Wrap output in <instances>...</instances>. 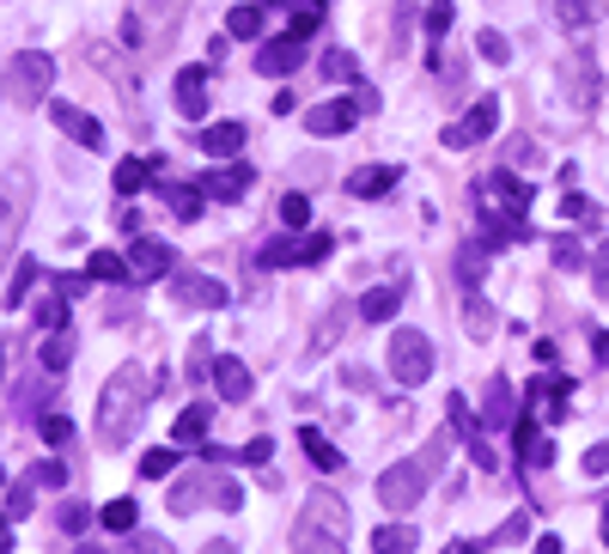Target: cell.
Masks as SVG:
<instances>
[{
  "mask_svg": "<svg viewBox=\"0 0 609 554\" xmlns=\"http://www.w3.org/2000/svg\"><path fill=\"white\" fill-rule=\"evenodd\" d=\"M153 384H165V378H153L146 366L110 372V384L98 390V439H104V445H129L134 439V426L146 421V396H153Z\"/></svg>",
  "mask_w": 609,
  "mask_h": 554,
  "instance_id": "cell-1",
  "label": "cell"
},
{
  "mask_svg": "<svg viewBox=\"0 0 609 554\" xmlns=\"http://www.w3.org/2000/svg\"><path fill=\"white\" fill-rule=\"evenodd\" d=\"M292 542H299V549H342L347 542V500L342 494H330V488L304 494V512H299V524H292Z\"/></svg>",
  "mask_w": 609,
  "mask_h": 554,
  "instance_id": "cell-2",
  "label": "cell"
},
{
  "mask_svg": "<svg viewBox=\"0 0 609 554\" xmlns=\"http://www.w3.org/2000/svg\"><path fill=\"white\" fill-rule=\"evenodd\" d=\"M49 86H55V62L43 49H19L13 67H7V92L13 104H49Z\"/></svg>",
  "mask_w": 609,
  "mask_h": 554,
  "instance_id": "cell-3",
  "label": "cell"
},
{
  "mask_svg": "<svg viewBox=\"0 0 609 554\" xmlns=\"http://www.w3.org/2000/svg\"><path fill=\"white\" fill-rule=\"evenodd\" d=\"M390 378L402 384V390H414V384H427L433 378V342H427L421 330H397L390 335Z\"/></svg>",
  "mask_w": 609,
  "mask_h": 554,
  "instance_id": "cell-4",
  "label": "cell"
},
{
  "mask_svg": "<svg viewBox=\"0 0 609 554\" xmlns=\"http://www.w3.org/2000/svg\"><path fill=\"white\" fill-rule=\"evenodd\" d=\"M555 86L573 110H597V98H604V74H597V62L585 49H573L567 62L555 67Z\"/></svg>",
  "mask_w": 609,
  "mask_h": 554,
  "instance_id": "cell-5",
  "label": "cell"
},
{
  "mask_svg": "<svg viewBox=\"0 0 609 554\" xmlns=\"http://www.w3.org/2000/svg\"><path fill=\"white\" fill-rule=\"evenodd\" d=\"M494 129H500V98H476V104H469L457 122H445V134H439V141H445L451 153H464V146H481Z\"/></svg>",
  "mask_w": 609,
  "mask_h": 554,
  "instance_id": "cell-6",
  "label": "cell"
},
{
  "mask_svg": "<svg viewBox=\"0 0 609 554\" xmlns=\"http://www.w3.org/2000/svg\"><path fill=\"white\" fill-rule=\"evenodd\" d=\"M427 481H433V469H427L421 457L397 463V469L378 475V506H390V512H402V506H414L427 494Z\"/></svg>",
  "mask_w": 609,
  "mask_h": 554,
  "instance_id": "cell-7",
  "label": "cell"
},
{
  "mask_svg": "<svg viewBox=\"0 0 609 554\" xmlns=\"http://www.w3.org/2000/svg\"><path fill=\"white\" fill-rule=\"evenodd\" d=\"M524 402H530V409H536V414H549V421H567V402H573V378H561V372L555 366H549V372H536V378H530V390H524Z\"/></svg>",
  "mask_w": 609,
  "mask_h": 554,
  "instance_id": "cell-8",
  "label": "cell"
},
{
  "mask_svg": "<svg viewBox=\"0 0 609 554\" xmlns=\"http://www.w3.org/2000/svg\"><path fill=\"white\" fill-rule=\"evenodd\" d=\"M171 299L189 304V311H220L225 287L213 275H196V268H171Z\"/></svg>",
  "mask_w": 609,
  "mask_h": 554,
  "instance_id": "cell-9",
  "label": "cell"
},
{
  "mask_svg": "<svg viewBox=\"0 0 609 554\" xmlns=\"http://www.w3.org/2000/svg\"><path fill=\"white\" fill-rule=\"evenodd\" d=\"M177 268V251L165 237H134L129 244V280H165Z\"/></svg>",
  "mask_w": 609,
  "mask_h": 554,
  "instance_id": "cell-10",
  "label": "cell"
},
{
  "mask_svg": "<svg viewBox=\"0 0 609 554\" xmlns=\"http://www.w3.org/2000/svg\"><path fill=\"white\" fill-rule=\"evenodd\" d=\"M49 122L67 134V141H80L86 153H98V146H104V122H98V117H86L80 104H62V98H49Z\"/></svg>",
  "mask_w": 609,
  "mask_h": 554,
  "instance_id": "cell-11",
  "label": "cell"
},
{
  "mask_svg": "<svg viewBox=\"0 0 609 554\" xmlns=\"http://www.w3.org/2000/svg\"><path fill=\"white\" fill-rule=\"evenodd\" d=\"M292 67H304V37L299 31H287V37H275V43H256V74L287 79Z\"/></svg>",
  "mask_w": 609,
  "mask_h": 554,
  "instance_id": "cell-12",
  "label": "cell"
},
{
  "mask_svg": "<svg viewBox=\"0 0 609 554\" xmlns=\"http://www.w3.org/2000/svg\"><path fill=\"white\" fill-rule=\"evenodd\" d=\"M512 451L524 457V469H549L555 463V439H543L536 433V409H518V421H512Z\"/></svg>",
  "mask_w": 609,
  "mask_h": 554,
  "instance_id": "cell-13",
  "label": "cell"
},
{
  "mask_svg": "<svg viewBox=\"0 0 609 554\" xmlns=\"http://www.w3.org/2000/svg\"><path fill=\"white\" fill-rule=\"evenodd\" d=\"M359 122V104L354 98H330V104H311L304 110V129L318 134V141H335V134H347Z\"/></svg>",
  "mask_w": 609,
  "mask_h": 554,
  "instance_id": "cell-14",
  "label": "cell"
},
{
  "mask_svg": "<svg viewBox=\"0 0 609 554\" xmlns=\"http://www.w3.org/2000/svg\"><path fill=\"white\" fill-rule=\"evenodd\" d=\"M25 201H31V177L13 171V184H7V201H0V256L13 251L19 225H25Z\"/></svg>",
  "mask_w": 609,
  "mask_h": 554,
  "instance_id": "cell-15",
  "label": "cell"
},
{
  "mask_svg": "<svg viewBox=\"0 0 609 554\" xmlns=\"http://www.w3.org/2000/svg\"><path fill=\"white\" fill-rule=\"evenodd\" d=\"M518 421V390L506 378H488V396H481V426L488 433H500V426Z\"/></svg>",
  "mask_w": 609,
  "mask_h": 554,
  "instance_id": "cell-16",
  "label": "cell"
},
{
  "mask_svg": "<svg viewBox=\"0 0 609 554\" xmlns=\"http://www.w3.org/2000/svg\"><path fill=\"white\" fill-rule=\"evenodd\" d=\"M481 196H488V201H500L506 213H530V201H536V189H530L524 177H512V171H494L488 184H481Z\"/></svg>",
  "mask_w": 609,
  "mask_h": 554,
  "instance_id": "cell-17",
  "label": "cell"
},
{
  "mask_svg": "<svg viewBox=\"0 0 609 554\" xmlns=\"http://www.w3.org/2000/svg\"><path fill=\"white\" fill-rule=\"evenodd\" d=\"M251 184H256V171H251V165H220V171H208V177H201V196H208V201H239Z\"/></svg>",
  "mask_w": 609,
  "mask_h": 554,
  "instance_id": "cell-18",
  "label": "cell"
},
{
  "mask_svg": "<svg viewBox=\"0 0 609 554\" xmlns=\"http://www.w3.org/2000/svg\"><path fill=\"white\" fill-rule=\"evenodd\" d=\"M201 153L208 158H239L244 153V122H208V129H201Z\"/></svg>",
  "mask_w": 609,
  "mask_h": 554,
  "instance_id": "cell-19",
  "label": "cell"
},
{
  "mask_svg": "<svg viewBox=\"0 0 609 554\" xmlns=\"http://www.w3.org/2000/svg\"><path fill=\"white\" fill-rule=\"evenodd\" d=\"M177 110L184 117H208V67H184L177 74Z\"/></svg>",
  "mask_w": 609,
  "mask_h": 554,
  "instance_id": "cell-20",
  "label": "cell"
},
{
  "mask_svg": "<svg viewBox=\"0 0 609 554\" xmlns=\"http://www.w3.org/2000/svg\"><path fill=\"white\" fill-rule=\"evenodd\" d=\"M604 13H609V0H555L561 31H573V37H579V31H591Z\"/></svg>",
  "mask_w": 609,
  "mask_h": 554,
  "instance_id": "cell-21",
  "label": "cell"
},
{
  "mask_svg": "<svg viewBox=\"0 0 609 554\" xmlns=\"http://www.w3.org/2000/svg\"><path fill=\"white\" fill-rule=\"evenodd\" d=\"M213 390H220L225 402H244V396H251V366H244V359H213Z\"/></svg>",
  "mask_w": 609,
  "mask_h": 554,
  "instance_id": "cell-22",
  "label": "cell"
},
{
  "mask_svg": "<svg viewBox=\"0 0 609 554\" xmlns=\"http://www.w3.org/2000/svg\"><path fill=\"white\" fill-rule=\"evenodd\" d=\"M397 177H402V165H372V171H354V177H347V196L372 201V196H385V189H397Z\"/></svg>",
  "mask_w": 609,
  "mask_h": 554,
  "instance_id": "cell-23",
  "label": "cell"
},
{
  "mask_svg": "<svg viewBox=\"0 0 609 554\" xmlns=\"http://www.w3.org/2000/svg\"><path fill=\"white\" fill-rule=\"evenodd\" d=\"M366 323H390V317L402 311V287H372V292H359V304H354Z\"/></svg>",
  "mask_w": 609,
  "mask_h": 554,
  "instance_id": "cell-24",
  "label": "cell"
},
{
  "mask_svg": "<svg viewBox=\"0 0 609 554\" xmlns=\"http://www.w3.org/2000/svg\"><path fill=\"white\" fill-rule=\"evenodd\" d=\"M165 208L177 213V220H201V208H208V196H201V184H159Z\"/></svg>",
  "mask_w": 609,
  "mask_h": 554,
  "instance_id": "cell-25",
  "label": "cell"
},
{
  "mask_svg": "<svg viewBox=\"0 0 609 554\" xmlns=\"http://www.w3.org/2000/svg\"><path fill=\"white\" fill-rule=\"evenodd\" d=\"M451 19H457L451 0H433V7H427V37H433V67H439V74H445V31H451Z\"/></svg>",
  "mask_w": 609,
  "mask_h": 554,
  "instance_id": "cell-26",
  "label": "cell"
},
{
  "mask_svg": "<svg viewBox=\"0 0 609 554\" xmlns=\"http://www.w3.org/2000/svg\"><path fill=\"white\" fill-rule=\"evenodd\" d=\"M299 445H304V457L318 463V469H323V475H335V469H342V451H335V445H330V439H323V433H318V426H299Z\"/></svg>",
  "mask_w": 609,
  "mask_h": 554,
  "instance_id": "cell-27",
  "label": "cell"
},
{
  "mask_svg": "<svg viewBox=\"0 0 609 554\" xmlns=\"http://www.w3.org/2000/svg\"><path fill=\"white\" fill-rule=\"evenodd\" d=\"M225 37H239V43L263 37V0H251V7H232V13H225Z\"/></svg>",
  "mask_w": 609,
  "mask_h": 554,
  "instance_id": "cell-28",
  "label": "cell"
},
{
  "mask_svg": "<svg viewBox=\"0 0 609 554\" xmlns=\"http://www.w3.org/2000/svg\"><path fill=\"white\" fill-rule=\"evenodd\" d=\"M208 421H213V409H208V402H196V409L177 414L171 439H177V445H201V439H208Z\"/></svg>",
  "mask_w": 609,
  "mask_h": 554,
  "instance_id": "cell-29",
  "label": "cell"
},
{
  "mask_svg": "<svg viewBox=\"0 0 609 554\" xmlns=\"http://www.w3.org/2000/svg\"><path fill=\"white\" fill-rule=\"evenodd\" d=\"M299 251H304V237H268L263 251H256V263L263 268H299Z\"/></svg>",
  "mask_w": 609,
  "mask_h": 554,
  "instance_id": "cell-30",
  "label": "cell"
},
{
  "mask_svg": "<svg viewBox=\"0 0 609 554\" xmlns=\"http://www.w3.org/2000/svg\"><path fill=\"white\" fill-rule=\"evenodd\" d=\"M208 494H213V475H184V481L171 488V512H196Z\"/></svg>",
  "mask_w": 609,
  "mask_h": 554,
  "instance_id": "cell-31",
  "label": "cell"
},
{
  "mask_svg": "<svg viewBox=\"0 0 609 554\" xmlns=\"http://www.w3.org/2000/svg\"><path fill=\"white\" fill-rule=\"evenodd\" d=\"M43 372H67V366H74V335H67V330H49V335H43Z\"/></svg>",
  "mask_w": 609,
  "mask_h": 554,
  "instance_id": "cell-32",
  "label": "cell"
},
{
  "mask_svg": "<svg viewBox=\"0 0 609 554\" xmlns=\"http://www.w3.org/2000/svg\"><path fill=\"white\" fill-rule=\"evenodd\" d=\"M153 184V158H122L117 165V196H141Z\"/></svg>",
  "mask_w": 609,
  "mask_h": 554,
  "instance_id": "cell-33",
  "label": "cell"
},
{
  "mask_svg": "<svg viewBox=\"0 0 609 554\" xmlns=\"http://www.w3.org/2000/svg\"><path fill=\"white\" fill-rule=\"evenodd\" d=\"M481 275H488V244L469 237L464 251H457V280H464V287H481Z\"/></svg>",
  "mask_w": 609,
  "mask_h": 554,
  "instance_id": "cell-34",
  "label": "cell"
},
{
  "mask_svg": "<svg viewBox=\"0 0 609 554\" xmlns=\"http://www.w3.org/2000/svg\"><path fill=\"white\" fill-rule=\"evenodd\" d=\"M86 275H92V280H129V256L92 251V256H86Z\"/></svg>",
  "mask_w": 609,
  "mask_h": 554,
  "instance_id": "cell-35",
  "label": "cell"
},
{
  "mask_svg": "<svg viewBox=\"0 0 609 554\" xmlns=\"http://www.w3.org/2000/svg\"><path fill=\"white\" fill-rule=\"evenodd\" d=\"M414 542H421V536H414V524H385L378 536H372V549H378V554H409Z\"/></svg>",
  "mask_w": 609,
  "mask_h": 554,
  "instance_id": "cell-36",
  "label": "cell"
},
{
  "mask_svg": "<svg viewBox=\"0 0 609 554\" xmlns=\"http://www.w3.org/2000/svg\"><path fill=\"white\" fill-rule=\"evenodd\" d=\"M481 232H488V244H518V237H524V220H518V213H481Z\"/></svg>",
  "mask_w": 609,
  "mask_h": 554,
  "instance_id": "cell-37",
  "label": "cell"
},
{
  "mask_svg": "<svg viewBox=\"0 0 609 554\" xmlns=\"http://www.w3.org/2000/svg\"><path fill=\"white\" fill-rule=\"evenodd\" d=\"M37 323H43V330H67V292L62 287L37 299Z\"/></svg>",
  "mask_w": 609,
  "mask_h": 554,
  "instance_id": "cell-38",
  "label": "cell"
},
{
  "mask_svg": "<svg viewBox=\"0 0 609 554\" xmlns=\"http://www.w3.org/2000/svg\"><path fill=\"white\" fill-rule=\"evenodd\" d=\"M134 518H141V512H134V500H110L104 512H98V524H104V530H117V536H129V530H134Z\"/></svg>",
  "mask_w": 609,
  "mask_h": 554,
  "instance_id": "cell-39",
  "label": "cell"
},
{
  "mask_svg": "<svg viewBox=\"0 0 609 554\" xmlns=\"http://www.w3.org/2000/svg\"><path fill=\"white\" fill-rule=\"evenodd\" d=\"M464 445H469V457H476V469H500V445L488 439V426H476Z\"/></svg>",
  "mask_w": 609,
  "mask_h": 554,
  "instance_id": "cell-40",
  "label": "cell"
},
{
  "mask_svg": "<svg viewBox=\"0 0 609 554\" xmlns=\"http://www.w3.org/2000/svg\"><path fill=\"white\" fill-rule=\"evenodd\" d=\"M31 287H37V263H19V268H13V280H7V311H19Z\"/></svg>",
  "mask_w": 609,
  "mask_h": 554,
  "instance_id": "cell-41",
  "label": "cell"
},
{
  "mask_svg": "<svg viewBox=\"0 0 609 554\" xmlns=\"http://www.w3.org/2000/svg\"><path fill=\"white\" fill-rule=\"evenodd\" d=\"M464 323H469V335H476V342H488V335H494V317H488V304H481V292L476 287H469V304H464Z\"/></svg>",
  "mask_w": 609,
  "mask_h": 554,
  "instance_id": "cell-42",
  "label": "cell"
},
{
  "mask_svg": "<svg viewBox=\"0 0 609 554\" xmlns=\"http://www.w3.org/2000/svg\"><path fill=\"white\" fill-rule=\"evenodd\" d=\"M342 304H330V317L318 323V335H311V354H323V347H335V335H342Z\"/></svg>",
  "mask_w": 609,
  "mask_h": 554,
  "instance_id": "cell-43",
  "label": "cell"
},
{
  "mask_svg": "<svg viewBox=\"0 0 609 554\" xmlns=\"http://www.w3.org/2000/svg\"><path fill=\"white\" fill-rule=\"evenodd\" d=\"M177 469V451L171 445H159V451H146V457H141V475H146V481H159V475H171Z\"/></svg>",
  "mask_w": 609,
  "mask_h": 554,
  "instance_id": "cell-44",
  "label": "cell"
},
{
  "mask_svg": "<svg viewBox=\"0 0 609 554\" xmlns=\"http://www.w3.org/2000/svg\"><path fill=\"white\" fill-rule=\"evenodd\" d=\"M549 256H555V268H585V251H579V237H555V244H549Z\"/></svg>",
  "mask_w": 609,
  "mask_h": 554,
  "instance_id": "cell-45",
  "label": "cell"
},
{
  "mask_svg": "<svg viewBox=\"0 0 609 554\" xmlns=\"http://www.w3.org/2000/svg\"><path fill=\"white\" fill-rule=\"evenodd\" d=\"M31 494H37V475H31V481H13V488H7V518H31Z\"/></svg>",
  "mask_w": 609,
  "mask_h": 554,
  "instance_id": "cell-46",
  "label": "cell"
},
{
  "mask_svg": "<svg viewBox=\"0 0 609 554\" xmlns=\"http://www.w3.org/2000/svg\"><path fill=\"white\" fill-rule=\"evenodd\" d=\"M323 79H359L354 55H347V49H323Z\"/></svg>",
  "mask_w": 609,
  "mask_h": 554,
  "instance_id": "cell-47",
  "label": "cell"
},
{
  "mask_svg": "<svg viewBox=\"0 0 609 554\" xmlns=\"http://www.w3.org/2000/svg\"><path fill=\"white\" fill-rule=\"evenodd\" d=\"M268 457H275V439H263V433H256L244 451H232V463H251V469H263Z\"/></svg>",
  "mask_w": 609,
  "mask_h": 554,
  "instance_id": "cell-48",
  "label": "cell"
},
{
  "mask_svg": "<svg viewBox=\"0 0 609 554\" xmlns=\"http://www.w3.org/2000/svg\"><path fill=\"white\" fill-rule=\"evenodd\" d=\"M476 49H481V55H488V62H500V67H506V62H512V43H506V37H500V31H481V37H476Z\"/></svg>",
  "mask_w": 609,
  "mask_h": 554,
  "instance_id": "cell-49",
  "label": "cell"
},
{
  "mask_svg": "<svg viewBox=\"0 0 609 554\" xmlns=\"http://www.w3.org/2000/svg\"><path fill=\"white\" fill-rule=\"evenodd\" d=\"M280 220H287L292 232H304V225H311V201H304V196H287V201H280Z\"/></svg>",
  "mask_w": 609,
  "mask_h": 554,
  "instance_id": "cell-50",
  "label": "cell"
},
{
  "mask_svg": "<svg viewBox=\"0 0 609 554\" xmlns=\"http://www.w3.org/2000/svg\"><path fill=\"white\" fill-rule=\"evenodd\" d=\"M37 433L49 439V445H67V439H74V421H67V414H43Z\"/></svg>",
  "mask_w": 609,
  "mask_h": 554,
  "instance_id": "cell-51",
  "label": "cell"
},
{
  "mask_svg": "<svg viewBox=\"0 0 609 554\" xmlns=\"http://www.w3.org/2000/svg\"><path fill=\"white\" fill-rule=\"evenodd\" d=\"M213 506H220V512H239V506H244L239 481H225V475H213Z\"/></svg>",
  "mask_w": 609,
  "mask_h": 554,
  "instance_id": "cell-52",
  "label": "cell"
},
{
  "mask_svg": "<svg viewBox=\"0 0 609 554\" xmlns=\"http://www.w3.org/2000/svg\"><path fill=\"white\" fill-rule=\"evenodd\" d=\"M330 251H335V237H330V232H311V237H304V251H299V263L311 268V263H323Z\"/></svg>",
  "mask_w": 609,
  "mask_h": 554,
  "instance_id": "cell-53",
  "label": "cell"
},
{
  "mask_svg": "<svg viewBox=\"0 0 609 554\" xmlns=\"http://www.w3.org/2000/svg\"><path fill=\"white\" fill-rule=\"evenodd\" d=\"M86 524H92V506H80V500H67L62 506V530H67V536H80V530Z\"/></svg>",
  "mask_w": 609,
  "mask_h": 554,
  "instance_id": "cell-54",
  "label": "cell"
},
{
  "mask_svg": "<svg viewBox=\"0 0 609 554\" xmlns=\"http://www.w3.org/2000/svg\"><path fill=\"white\" fill-rule=\"evenodd\" d=\"M31 475H37V488H62V481H67V463L43 457V463H37V469H31Z\"/></svg>",
  "mask_w": 609,
  "mask_h": 554,
  "instance_id": "cell-55",
  "label": "cell"
},
{
  "mask_svg": "<svg viewBox=\"0 0 609 554\" xmlns=\"http://www.w3.org/2000/svg\"><path fill=\"white\" fill-rule=\"evenodd\" d=\"M591 280H597V299H609V244H597V256H591Z\"/></svg>",
  "mask_w": 609,
  "mask_h": 554,
  "instance_id": "cell-56",
  "label": "cell"
},
{
  "mask_svg": "<svg viewBox=\"0 0 609 554\" xmlns=\"http://www.w3.org/2000/svg\"><path fill=\"white\" fill-rule=\"evenodd\" d=\"M561 220H591V201H585V196H561Z\"/></svg>",
  "mask_w": 609,
  "mask_h": 554,
  "instance_id": "cell-57",
  "label": "cell"
},
{
  "mask_svg": "<svg viewBox=\"0 0 609 554\" xmlns=\"http://www.w3.org/2000/svg\"><path fill=\"white\" fill-rule=\"evenodd\" d=\"M609 469V445H591L585 451V475H604Z\"/></svg>",
  "mask_w": 609,
  "mask_h": 554,
  "instance_id": "cell-58",
  "label": "cell"
},
{
  "mask_svg": "<svg viewBox=\"0 0 609 554\" xmlns=\"http://www.w3.org/2000/svg\"><path fill=\"white\" fill-rule=\"evenodd\" d=\"M591 354H597V366H609V330H591Z\"/></svg>",
  "mask_w": 609,
  "mask_h": 554,
  "instance_id": "cell-59",
  "label": "cell"
},
{
  "mask_svg": "<svg viewBox=\"0 0 609 554\" xmlns=\"http://www.w3.org/2000/svg\"><path fill=\"white\" fill-rule=\"evenodd\" d=\"M7 549H13V518L0 512V554H7Z\"/></svg>",
  "mask_w": 609,
  "mask_h": 554,
  "instance_id": "cell-60",
  "label": "cell"
},
{
  "mask_svg": "<svg viewBox=\"0 0 609 554\" xmlns=\"http://www.w3.org/2000/svg\"><path fill=\"white\" fill-rule=\"evenodd\" d=\"M0 378H7V342H0Z\"/></svg>",
  "mask_w": 609,
  "mask_h": 554,
  "instance_id": "cell-61",
  "label": "cell"
},
{
  "mask_svg": "<svg viewBox=\"0 0 609 554\" xmlns=\"http://www.w3.org/2000/svg\"><path fill=\"white\" fill-rule=\"evenodd\" d=\"M604 542H609V512H604Z\"/></svg>",
  "mask_w": 609,
  "mask_h": 554,
  "instance_id": "cell-62",
  "label": "cell"
},
{
  "mask_svg": "<svg viewBox=\"0 0 609 554\" xmlns=\"http://www.w3.org/2000/svg\"><path fill=\"white\" fill-rule=\"evenodd\" d=\"M0 488H7V469H0Z\"/></svg>",
  "mask_w": 609,
  "mask_h": 554,
  "instance_id": "cell-63",
  "label": "cell"
}]
</instances>
